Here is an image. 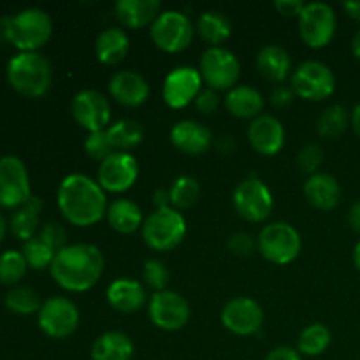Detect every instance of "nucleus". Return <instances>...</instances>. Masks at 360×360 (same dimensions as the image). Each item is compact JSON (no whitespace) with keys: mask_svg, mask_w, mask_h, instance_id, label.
<instances>
[{"mask_svg":"<svg viewBox=\"0 0 360 360\" xmlns=\"http://www.w3.org/2000/svg\"><path fill=\"white\" fill-rule=\"evenodd\" d=\"M62 217L74 227H91L108 214V197L97 179L84 174H69L56 192Z\"/></svg>","mask_w":360,"mask_h":360,"instance_id":"f257e3e1","label":"nucleus"},{"mask_svg":"<svg viewBox=\"0 0 360 360\" xmlns=\"http://www.w3.org/2000/svg\"><path fill=\"white\" fill-rule=\"evenodd\" d=\"M53 280L67 292H86L104 273V255L95 245H69L55 255L49 267Z\"/></svg>","mask_w":360,"mask_h":360,"instance_id":"f03ea898","label":"nucleus"},{"mask_svg":"<svg viewBox=\"0 0 360 360\" xmlns=\"http://www.w3.org/2000/svg\"><path fill=\"white\" fill-rule=\"evenodd\" d=\"M4 35L20 49V53H35L51 39L53 20L46 11L28 7L14 16L4 18Z\"/></svg>","mask_w":360,"mask_h":360,"instance_id":"7ed1b4c3","label":"nucleus"},{"mask_svg":"<svg viewBox=\"0 0 360 360\" xmlns=\"http://www.w3.org/2000/svg\"><path fill=\"white\" fill-rule=\"evenodd\" d=\"M7 81L23 97L39 98L51 86V65L39 51L18 53L7 63Z\"/></svg>","mask_w":360,"mask_h":360,"instance_id":"20e7f679","label":"nucleus"},{"mask_svg":"<svg viewBox=\"0 0 360 360\" xmlns=\"http://www.w3.org/2000/svg\"><path fill=\"white\" fill-rule=\"evenodd\" d=\"M144 243L155 252H169L181 245L186 236V220L174 207L155 210L144 218L141 229Z\"/></svg>","mask_w":360,"mask_h":360,"instance_id":"39448f33","label":"nucleus"},{"mask_svg":"<svg viewBox=\"0 0 360 360\" xmlns=\"http://www.w3.org/2000/svg\"><path fill=\"white\" fill-rule=\"evenodd\" d=\"M302 248L301 234L287 221L266 225L257 238V250L271 264L287 266L294 262Z\"/></svg>","mask_w":360,"mask_h":360,"instance_id":"423d86ee","label":"nucleus"},{"mask_svg":"<svg viewBox=\"0 0 360 360\" xmlns=\"http://www.w3.org/2000/svg\"><path fill=\"white\" fill-rule=\"evenodd\" d=\"M195 27L181 11H162L150 27V37L158 49L165 53H181L192 42Z\"/></svg>","mask_w":360,"mask_h":360,"instance_id":"0eeeda50","label":"nucleus"},{"mask_svg":"<svg viewBox=\"0 0 360 360\" xmlns=\"http://www.w3.org/2000/svg\"><path fill=\"white\" fill-rule=\"evenodd\" d=\"M199 72L211 90H232L241 76V63L238 56L224 46L207 48L200 56Z\"/></svg>","mask_w":360,"mask_h":360,"instance_id":"6e6552de","label":"nucleus"},{"mask_svg":"<svg viewBox=\"0 0 360 360\" xmlns=\"http://www.w3.org/2000/svg\"><path fill=\"white\" fill-rule=\"evenodd\" d=\"M292 90L297 97L306 101H323L336 90V76L329 65L316 60L302 62L292 72Z\"/></svg>","mask_w":360,"mask_h":360,"instance_id":"1a4fd4ad","label":"nucleus"},{"mask_svg":"<svg viewBox=\"0 0 360 360\" xmlns=\"http://www.w3.org/2000/svg\"><path fill=\"white\" fill-rule=\"evenodd\" d=\"M338 18L333 7L326 2L306 4L299 16V35L302 42L313 49L326 48L336 35Z\"/></svg>","mask_w":360,"mask_h":360,"instance_id":"9d476101","label":"nucleus"},{"mask_svg":"<svg viewBox=\"0 0 360 360\" xmlns=\"http://www.w3.org/2000/svg\"><path fill=\"white\" fill-rule=\"evenodd\" d=\"M236 211L250 224H262L273 211L274 199L269 186L259 178H246L236 186L232 195Z\"/></svg>","mask_w":360,"mask_h":360,"instance_id":"9b49d317","label":"nucleus"},{"mask_svg":"<svg viewBox=\"0 0 360 360\" xmlns=\"http://www.w3.org/2000/svg\"><path fill=\"white\" fill-rule=\"evenodd\" d=\"M39 327L42 333L53 340H65L76 333L79 326V309L67 297H49L42 302L37 313Z\"/></svg>","mask_w":360,"mask_h":360,"instance_id":"f8f14e48","label":"nucleus"},{"mask_svg":"<svg viewBox=\"0 0 360 360\" xmlns=\"http://www.w3.org/2000/svg\"><path fill=\"white\" fill-rule=\"evenodd\" d=\"M32 197L27 165L16 155L0 157V207L18 210Z\"/></svg>","mask_w":360,"mask_h":360,"instance_id":"ddd939ff","label":"nucleus"},{"mask_svg":"<svg viewBox=\"0 0 360 360\" xmlns=\"http://www.w3.org/2000/svg\"><path fill=\"white\" fill-rule=\"evenodd\" d=\"M148 316L155 327L167 333L183 329L190 320V304L174 290L155 292L148 301Z\"/></svg>","mask_w":360,"mask_h":360,"instance_id":"4468645a","label":"nucleus"},{"mask_svg":"<svg viewBox=\"0 0 360 360\" xmlns=\"http://www.w3.org/2000/svg\"><path fill=\"white\" fill-rule=\"evenodd\" d=\"M139 178V162L129 151H115L97 169V183L104 192L123 193Z\"/></svg>","mask_w":360,"mask_h":360,"instance_id":"2eb2a0df","label":"nucleus"},{"mask_svg":"<svg viewBox=\"0 0 360 360\" xmlns=\"http://www.w3.org/2000/svg\"><path fill=\"white\" fill-rule=\"evenodd\" d=\"M72 118L81 129L91 132L105 130L111 123V104L104 94L97 90H81L70 104Z\"/></svg>","mask_w":360,"mask_h":360,"instance_id":"dca6fc26","label":"nucleus"},{"mask_svg":"<svg viewBox=\"0 0 360 360\" xmlns=\"http://www.w3.org/2000/svg\"><path fill=\"white\" fill-rule=\"evenodd\" d=\"M202 76L197 69L188 65L176 67L165 76L162 97L169 108L183 109L190 102H195L197 95L202 91Z\"/></svg>","mask_w":360,"mask_h":360,"instance_id":"f3484780","label":"nucleus"},{"mask_svg":"<svg viewBox=\"0 0 360 360\" xmlns=\"http://www.w3.org/2000/svg\"><path fill=\"white\" fill-rule=\"evenodd\" d=\"M221 323L236 336H253L264 323V311L257 301L250 297H234L224 306Z\"/></svg>","mask_w":360,"mask_h":360,"instance_id":"a211bd4d","label":"nucleus"},{"mask_svg":"<svg viewBox=\"0 0 360 360\" xmlns=\"http://www.w3.org/2000/svg\"><path fill=\"white\" fill-rule=\"evenodd\" d=\"M248 141L257 153L273 157L280 153L285 144L283 123L271 115H260L248 127Z\"/></svg>","mask_w":360,"mask_h":360,"instance_id":"6ab92c4d","label":"nucleus"},{"mask_svg":"<svg viewBox=\"0 0 360 360\" xmlns=\"http://www.w3.org/2000/svg\"><path fill=\"white\" fill-rule=\"evenodd\" d=\"M108 88L111 97L127 108L143 105L150 97V84L136 70H118L109 79Z\"/></svg>","mask_w":360,"mask_h":360,"instance_id":"aec40b11","label":"nucleus"},{"mask_svg":"<svg viewBox=\"0 0 360 360\" xmlns=\"http://www.w3.org/2000/svg\"><path fill=\"white\" fill-rule=\"evenodd\" d=\"M171 143L185 155H202L213 143L210 129L195 120H181L171 129Z\"/></svg>","mask_w":360,"mask_h":360,"instance_id":"412c9836","label":"nucleus"},{"mask_svg":"<svg viewBox=\"0 0 360 360\" xmlns=\"http://www.w3.org/2000/svg\"><path fill=\"white\" fill-rule=\"evenodd\" d=\"M109 306L118 313L132 315L146 304V290L141 281L134 278H116L105 292Z\"/></svg>","mask_w":360,"mask_h":360,"instance_id":"4be33fe9","label":"nucleus"},{"mask_svg":"<svg viewBox=\"0 0 360 360\" xmlns=\"http://www.w3.org/2000/svg\"><path fill=\"white\" fill-rule=\"evenodd\" d=\"M162 13L158 0H118L115 4V14L122 27L130 30L151 27Z\"/></svg>","mask_w":360,"mask_h":360,"instance_id":"5701e85b","label":"nucleus"},{"mask_svg":"<svg viewBox=\"0 0 360 360\" xmlns=\"http://www.w3.org/2000/svg\"><path fill=\"white\" fill-rule=\"evenodd\" d=\"M304 197L316 210H334L341 200L340 181L327 172L311 174L304 183Z\"/></svg>","mask_w":360,"mask_h":360,"instance_id":"b1692460","label":"nucleus"},{"mask_svg":"<svg viewBox=\"0 0 360 360\" xmlns=\"http://www.w3.org/2000/svg\"><path fill=\"white\" fill-rule=\"evenodd\" d=\"M129 48V35L122 27L104 28L95 39V56L104 65H116L123 62Z\"/></svg>","mask_w":360,"mask_h":360,"instance_id":"393cba45","label":"nucleus"},{"mask_svg":"<svg viewBox=\"0 0 360 360\" xmlns=\"http://www.w3.org/2000/svg\"><path fill=\"white\" fill-rule=\"evenodd\" d=\"M257 70L273 83H283L292 72V60L287 49L278 44H267L257 53Z\"/></svg>","mask_w":360,"mask_h":360,"instance_id":"a878e982","label":"nucleus"},{"mask_svg":"<svg viewBox=\"0 0 360 360\" xmlns=\"http://www.w3.org/2000/svg\"><path fill=\"white\" fill-rule=\"evenodd\" d=\"M225 108L232 116L241 120H255L262 115L264 97L259 90L239 84L225 95Z\"/></svg>","mask_w":360,"mask_h":360,"instance_id":"bb28decb","label":"nucleus"},{"mask_svg":"<svg viewBox=\"0 0 360 360\" xmlns=\"http://www.w3.org/2000/svg\"><path fill=\"white\" fill-rule=\"evenodd\" d=\"M90 355L91 360H130L134 343L122 330H108L94 341Z\"/></svg>","mask_w":360,"mask_h":360,"instance_id":"cd10ccee","label":"nucleus"},{"mask_svg":"<svg viewBox=\"0 0 360 360\" xmlns=\"http://www.w3.org/2000/svg\"><path fill=\"white\" fill-rule=\"evenodd\" d=\"M195 30L199 37L210 44V48H221V44L231 37L232 23L224 13L210 9L199 14Z\"/></svg>","mask_w":360,"mask_h":360,"instance_id":"c85d7f7f","label":"nucleus"},{"mask_svg":"<svg viewBox=\"0 0 360 360\" xmlns=\"http://www.w3.org/2000/svg\"><path fill=\"white\" fill-rule=\"evenodd\" d=\"M108 221L111 229H115L120 234H134L139 229H143L144 218L143 211L134 200L130 199H116L108 207Z\"/></svg>","mask_w":360,"mask_h":360,"instance_id":"c756f323","label":"nucleus"},{"mask_svg":"<svg viewBox=\"0 0 360 360\" xmlns=\"http://www.w3.org/2000/svg\"><path fill=\"white\" fill-rule=\"evenodd\" d=\"M42 200L41 197L32 195L23 206L18 207L14 211L13 218H11V231L16 236L18 239H28L35 238V232L39 229V220H41V211H42Z\"/></svg>","mask_w":360,"mask_h":360,"instance_id":"7c9ffc66","label":"nucleus"},{"mask_svg":"<svg viewBox=\"0 0 360 360\" xmlns=\"http://www.w3.org/2000/svg\"><path fill=\"white\" fill-rule=\"evenodd\" d=\"M105 130H108L115 151H129L143 143V127L134 120H118Z\"/></svg>","mask_w":360,"mask_h":360,"instance_id":"2f4dec72","label":"nucleus"},{"mask_svg":"<svg viewBox=\"0 0 360 360\" xmlns=\"http://www.w3.org/2000/svg\"><path fill=\"white\" fill-rule=\"evenodd\" d=\"M330 330L323 323H311L304 327L297 338V352L308 357H319L330 347Z\"/></svg>","mask_w":360,"mask_h":360,"instance_id":"473e14b6","label":"nucleus"},{"mask_svg":"<svg viewBox=\"0 0 360 360\" xmlns=\"http://www.w3.org/2000/svg\"><path fill=\"white\" fill-rule=\"evenodd\" d=\"M352 123V115L348 109L341 104L329 105L322 115L316 120V132L319 136L326 137V139H334L340 137L348 125Z\"/></svg>","mask_w":360,"mask_h":360,"instance_id":"72a5a7b5","label":"nucleus"},{"mask_svg":"<svg viewBox=\"0 0 360 360\" xmlns=\"http://www.w3.org/2000/svg\"><path fill=\"white\" fill-rule=\"evenodd\" d=\"M169 195H171V206L174 210H190L199 200L200 185L193 176H179V178L174 179L171 188H169Z\"/></svg>","mask_w":360,"mask_h":360,"instance_id":"f704fd0d","label":"nucleus"},{"mask_svg":"<svg viewBox=\"0 0 360 360\" xmlns=\"http://www.w3.org/2000/svg\"><path fill=\"white\" fill-rule=\"evenodd\" d=\"M6 306L16 315H34L39 313L42 302L37 292L30 287H16L6 295Z\"/></svg>","mask_w":360,"mask_h":360,"instance_id":"c9c22d12","label":"nucleus"},{"mask_svg":"<svg viewBox=\"0 0 360 360\" xmlns=\"http://www.w3.org/2000/svg\"><path fill=\"white\" fill-rule=\"evenodd\" d=\"M21 253H23L25 260H27V266L35 271L51 267L53 260H55V255H56V253L53 252V250L49 248L41 238H39V236L25 241Z\"/></svg>","mask_w":360,"mask_h":360,"instance_id":"e433bc0d","label":"nucleus"},{"mask_svg":"<svg viewBox=\"0 0 360 360\" xmlns=\"http://www.w3.org/2000/svg\"><path fill=\"white\" fill-rule=\"evenodd\" d=\"M28 266L23 253L16 250H9L0 255V283L2 285H16L23 280Z\"/></svg>","mask_w":360,"mask_h":360,"instance_id":"4c0bfd02","label":"nucleus"},{"mask_svg":"<svg viewBox=\"0 0 360 360\" xmlns=\"http://www.w3.org/2000/svg\"><path fill=\"white\" fill-rule=\"evenodd\" d=\"M143 281L148 288L155 292L167 290L169 283V269L162 260L150 259L144 262L143 267Z\"/></svg>","mask_w":360,"mask_h":360,"instance_id":"58836bf2","label":"nucleus"},{"mask_svg":"<svg viewBox=\"0 0 360 360\" xmlns=\"http://www.w3.org/2000/svg\"><path fill=\"white\" fill-rule=\"evenodd\" d=\"M84 151H86L91 160L97 162H104L109 155L115 153L108 130L88 134L86 141H84Z\"/></svg>","mask_w":360,"mask_h":360,"instance_id":"ea45409f","label":"nucleus"},{"mask_svg":"<svg viewBox=\"0 0 360 360\" xmlns=\"http://www.w3.org/2000/svg\"><path fill=\"white\" fill-rule=\"evenodd\" d=\"M323 162V150L319 144H306L297 153V164L306 174H316Z\"/></svg>","mask_w":360,"mask_h":360,"instance_id":"a19ab883","label":"nucleus"},{"mask_svg":"<svg viewBox=\"0 0 360 360\" xmlns=\"http://www.w3.org/2000/svg\"><path fill=\"white\" fill-rule=\"evenodd\" d=\"M39 238L49 246L55 253L62 252L67 245V232L60 224H46L39 232Z\"/></svg>","mask_w":360,"mask_h":360,"instance_id":"79ce46f5","label":"nucleus"},{"mask_svg":"<svg viewBox=\"0 0 360 360\" xmlns=\"http://www.w3.org/2000/svg\"><path fill=\"white\" fill-rule=\"evenodd\" d=\"M227 246L231 253H234L236 257H248L257 248V239L246 234V232H236V234L229 238Z\"/></svg>","mask_w":360,"mask_h":360,"instance_id":"37998d69","label":"nucleus"},{"mask_svg":"<svg viewBox=\"0 0 360 360\" xmlns=\"http://www.w3.org/2000/svg\"><path fill=\"white\" fill-rule=\"evenodd\" d=\"M195 108L197 111L202 112V115H213L218 108H220V97L214 90L206 88V90L200 91L195 98Z\"/></svg>","mask_w":360,"mask_h":360,"instance_id":"c03bdc74","label":"nucleus"},{"mask_svg":"<svg viewBox=\"0 0 360 360\" xmlns=\"http://www.w3.org/2000/svg\"><path fill=\"white\" fill-rule=\"evenodd\" d=\"M304 7L306 2L302 0H274V9L285 18H299Z\"/></svg>","mask_w":360,"mask_h":360,"instance_id":"a18cd8bd","label":"nucleus"},{"mask_svg":"<svg viewBox=\"0 0 360 360\" xmlns=\"http://www.w3.org/2000/svg\"><path fill=\"white\" fill-rule=\"evenodd\" d=\"M294 90L292 86H283V84H278L276 88L271 94V102H273L276 108H283V105H288L292 101H294Z\"/></svg>","mask_w":360,"mask_h":360,"instance_id":"49530a36","label":"nucleus"},{"mask_svg":"<svg viewBox=\"0 0 360 360\" xmlns=\"http://www.w3.org/2000/svg\"><path fill=\"white\" fill-rule=\"evenodd\" d=\"M266 360H302L301 354L290 347H278L267 354Z\"/></svg>","mask_w":360,"mask_h":360,"instance_id":"de8ad7c7","label":"nucleus"},{"mask_svg":"<svg viewBox=\"0 0 360 360\" xmlns=\"http://www.w3.org/2000/svg\"><path fill=\"white\" fill-rule=\"evenodd\" d=\"M151 202H153L155 210H165V207H172L171 206V195H169L167 188L155 190L153 195H151Z\"/></svg>","mask_w":360,"mask_h":360,"instance_id":"09e8293b","label":"nucleus"},{"mask_svg":"<svg viewBox=\"0 0 360 360\" xmlns=\"http://www.w3.org/2000/svg\"><path fill=\"white\" fill-rule=\"evenodd\" d=\"M348 224H350V227L354 229L355 232H359L360 234V200H357V202L350 207V213H348Z\"/></svg>","mask_w":360,"mask_h":360,"instance_id":"8fccbe9b","label":"nucleus"},{"mask_svg":"<svg viewBox=\"0 0 360 360\" xmlns=\"http://www.w3.org/2000/svg\"><path fill=\"white\" fill-rule=\"evenodd\" d=\"M343 9L347 11V14L354 20L360 21V0H352V2H345Z\"/></svg>","mask_w":360,"mask_h":360,"instance_id":"3c124183","label":"nucleus"},{"mask_svg":"<svg viewBox=\"0 0 360 360\" xmlns=\"http://www.w3.org/2000/svg\"><path fill=\"white\" fill-rule=\"evenodd\" d=\"M352 127H354L355 134L360 137V104H357L352 111Z\"/></svg>","mask_w":360,"mask_h":360,"instance_id":"603ef678","label":"nucleus"},{"mask_svg":"<svg viewBox=\"0 0 360 360\" xmlns=\"http://www.w3.org/2000/svg\"><path fill=\"white\" fill-rule=\"evenodd\" d=\"M352 51H354V55L360 60V30L354 35V39H352Z\"/></svg>","mask_w":360,"mask_h":360,"instance_id":"864d4df0","label":"nucleus"},{"mask_svg":"<svg viewBox=\"0 0 360 360\" xmlns=\"http://www.w3.org/2000/svg\"><path fill=\"white\" fill-rule=\"evenodd\" d=\"M6 232H7V221L6 218H4V214L0 213V243H2L4 238H6Z\"/></svg>","mask_w":360,"mask_h":360,"instance_id":"5fc2aeb1","label":"nucleus"},{"mask_svg":"<svg viewBox=\"0 0 360 360\" xmlns=\"http://www.w3.org/2000/svg\"><path fill=\"white\" fill-rule=\"evenodd\" d=\"M354 264L355 267H357V271L360 273V241L355 245L354 248Z\"/></svg>","mask_w":360,"mask_h":360,"instance_id":"6e6d98bb","label":"nucleus"}]
</instances>
